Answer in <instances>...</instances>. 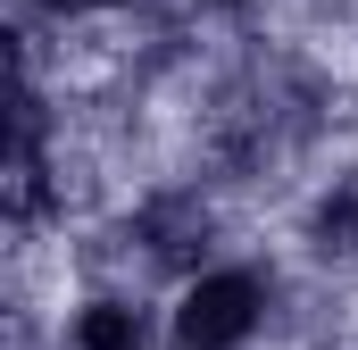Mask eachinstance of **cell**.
Segmentation results:
<instances>
[{
    "label": "cell",
    "mask_w": 358,
    "mask_h": 350,
    "mask_svg": "<svg viewBox=\"0 0 358 350\" xmlns=\"http://www.w3.org/2000/svg\"><path fill=\"white\" fill-rule=\"evenodd\" d=\"M259 309H267L259 275L217 267V275H200V284L183 292V309H176V350H234V342H250Z\"/></svg>",
    "instance_id": "obj_1"
},
{
    "label": "cell",
    "mask_w": 358,
    "mask_h": 350,
    "mask_svg": "<svg viewBox=\"0 0 358 350\" xmlns=\"http://www.w3.org/2000/svg\"><path fill=\"white\" fill-rule=\"evenodd\" d=\"M142 242H150V259H159V267H192L200 251H208V209H200L192 192L150 200V209H142Z\"/></svg>",
    "instance_id": "obj_2"
},
{
    "label": "cell",
    "mask_w": 358,
    "mask_h": 350,
    "mask_svg": "<svg viewBox=\"0 0 358 350\" xmlns=\"http://www.w3.org/2000/svg\"><path fill=\"white\" fill-rule=\"evenodd\" d=\"M76 350H142V309L125 300H92L76 317Z\"/></svg>",
    "instance_id": "obj_3"
},
{
    "label": "cell",
    "mask_w": 358,
    "mask_h": 350,
    "mask_svg": "<svg viewBox=\"0 0 358 350\" xmlns=\"http://www.w3.org/2000/svg\"><path fill=\"white\" fill-rule=\"evenodd\" d=\"M317 251H325V259H350L358 251V183H342V192L317 209Z\"/></svg>",
    "instance_id": "obj_4"
},
{
    "label": "cell",
    "mask_w": 358,
    "mask_h": 350,
    "mask_svg": "<svg viewBox=\"0 0 358 350\" xmlns=\"http://www.w3.org/2000/svg\"><path fill=\"white\" fill-rule=\"evenodd\" d=\"M50 8H108V0H50Z\"/></svg>",
    "instance_id": "obj_5"
}]
</instances>
